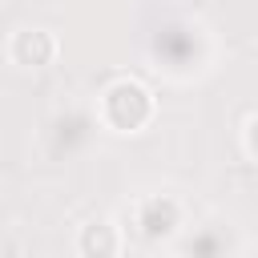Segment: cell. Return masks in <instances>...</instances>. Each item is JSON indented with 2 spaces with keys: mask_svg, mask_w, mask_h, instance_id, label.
I'll use <instances>...</instances> for the list:
<instances>
[{
  "mask_svg": "<svg viewBox=\"0 0 258 258\" xmlns=\"http://www.w3.org/2000/svg\"><path fill=\"white\" fill-rule=\"evenodd\" d=\"M149 113H153V101H149V93H145L137 81H113V85L101 93V117H109L105 125H113V129H121V133L145 125Z\"/></svg>",
  "mask_w": 258,
  "mask_h": 258,
  "instance_id": "6da1fadb",
  "label": "cell"
},
{
  "mask_svg": "<svg viewBox=\"0 0 258 258\" xmlns=\"http://www.w3.org/2000/svg\"><path fill=\"white\" fill-rule=\"evenodd\" d=\"M145 206L153 210V214L141 218V226H137L145 238H157V234L169 238V234H177V222H181V218H177V202H169V198H145Z\"/></svg>",
  "mask_w": 258,
  "mask_h": 258,
  "instance_id": "7a4b0ae2",
  "label": "cell"
},
{
  "mask_svg": "<svg viewBox=\"0 0 258 258\" xmlns=\"http://www.w3.org/2000/svg\"><path fill=\"white\" fill-rule=\"evenodd\" d=\"M12 44H28V56H20L24 64H44V60H52V52H56V40H52L44 28H24V32H16Z\"/></svg>",
  "mask_w": 258,
  "mask_h": 258,
  "instance_id": "3957f363",
  "label": "cell"
}]
</instances>
